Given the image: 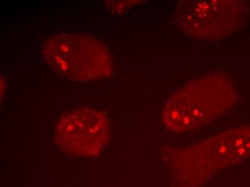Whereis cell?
Segmentation results:
<instances>
[{
	"mask_svg": "<svg viewBox=\"0 0 250 187\" xmlns=\"http://www.w3.org/2000/svg\"><path fill=\"white\" fill-rule=\"evenodd\" d=\"M234 100L229 81L219 76L202 77L173 94L163 110V123L174 131L193 130L228 110Z\"/></svg>",
	"mask_w": 250,
	"mask_h": 187,
	"instance_id": "1",
	"label": "cell"
},
{
	"mask_svg": "<svg viewBox=\"0 0 250 187\" xmlns=\"http://www.w3.org/2000/svg\"><path fill=\"white\" fill-rule=\"evenodd\" d=\"M48 66L63 77L75 81H93L109 77L112 59L100 41L88 35L59 34L42 48Z\"/></svg>",
	"mask_w": 250,
	"mask_h": 187,
	"instance_id": "2",
	"label": "cell"
},
{
	"mask_svg": "<svg viewBox=\"0 0 250 187\" xmlns=\"http://www.w3.org/2000/svg\"><path fill=\"white\" fill-rule=\"evenodd\" d=\"M109 121L91 109H74L61 118L55 133L56 145L67 154L95 157L109 141Z\"/></svg>",
	"mask_w": 250,
	"mask_h": 187,
	"instance_id": "3",
	"label": "cell"
},
{
	"mask_svg": "<svg viewBox=\"0 0 250 187\" xmlns=\"http://www.w3.org/2000/svg\"><path fill=\"white\" fill-rule=\"evenodd\" d=\"M239 9L234 1H188L181 9L180 21L190 35L199 39L223 37L237 26Z\"/></svg>",
	"mask_w": 250,
	"mask_h": 187,
	"instance_id": "4",
	"label": "cell"
},
{
	"mask_svg": "<svg viewBox=\"0 0 250 187\" xmlns=\"http://www.w3.org/2000/svg\"><path fill=\"white\" fill-rule=\"evenodd\" d=\"M195 155L201 167L213 170L237 164L250 156V128L241 127L222 134L196 146Z\"/></svg>",
	"mask_w": 250,
	"mask_h": 187,
	"instance_id": "5",
	"label": "cell"
}]
</instances>
